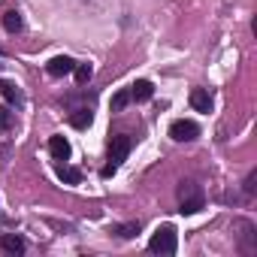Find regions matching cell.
<instances>
[{
    "instance_id": "cell-1",
    "label": "cell",
    "mask_w": 257,
    "mask_h": 257,
    "mask_svg": "<svg viewBox=\"0 0 257 257\" xmlns=\"http://www.w3.org/2000/svg\"><path fill=\"white\" fill-rule=\"evenodd\" d=\"M203 206H206L203 188L194 185V182H182V185H179V212H182V215H197Z\"/></svg>"
},
{
    "instance_id": "cell-2",
    "label": "cell",
    "mask_w": 257,
    "mask_h": 257,
    "mask_svg": "<svg viewBox=\"0 0 257 257\" xmlns=\"http://www.w3.org/2000/svg\"><path fill=\"white\" fill-rule=\"evenodd\" d=\"M131 137H124V134H118V137H112V143H109V164L103 167V179H109V176H115L118 173V167L124 164V158L131 155Z\"/></svg>"
},
{
    "instance_id": "cell-3",
    "label": "cell",
    "mask_w": 257,
    "mask_h": 257,
    "mask_svg": "<svg viewBox=\"0 0 257 257\" xmlns=\"http://www.w3.org/2000/svg\"><path fill=\"white\" fill-rule=\"evenodd\" d=\"M176 248H179L176 227H173V224L158 227L155 236H152V242H149V251H155V254H176Z\"/></svg>"
},
{
    "instance_id": "cell-4",
    "label": "cell",
    "mask_w": 257,
    "mask_h": 257,
    "mask_svg": "<svg viewBox=\"0 0 257 257\" xmlns=\"http://www.w3.org/2000/svg\"><path fill=\"white\" fill-rule=\"evenodd\" d=\"M170 137H173L176 143H191V140H197V137H200V127H197L194 121L179 118V121H173V124H170Z\"/></svg>"
},
{
    "instance_id": "cell-5",
    "label": "cell",
    "mask_w": 257,
    "mask_h": 257,
    "mask_svg": "<svg viewBox=\"0 0 257 257\" xmlns=\"http://www.w3.org/2000/svg\"><path fill=\"white\" fill-rule=\"evenodd\" d=\"M236 227L242 230V233H239V248H242L245 254H251V251L257 248V242H254V236H257V233H254V224H251V221H239Z\"/></svg>"
},
{
    "instance_id": "cell-6",
    "label": "cell",
    "mask_w": 257,
    "mask_h": 257,
    "mask_svg": "<svg viewBox=\"0 0 257 257\" xmlns=\"http://www.w3.org/2000/svg\"><path fill=\"white\" fill-rule=\"evenodd\" d=\"M25 239L22 236H16V233H4L0 236V251L4 254H25Z\"/></svg>"
},
{
    "instance_id": "cell-7",
    "label": "cell",
    "mask_w": 257,
    "mask_h": 257,
    "mask_svg": "<svg viewBox=\"0 0 257 257\" xmlns=\"http://www.w3.org/2000/svg\"><path fill=\"white\" fill-rule=\"evenodd\" d=\"M152 94H155V85L149 79H140V82L131 85V100L134 103H146V100H152Z\"/></svg>"
},
{
    "instance_id": "cell-8",
    "label": "cell",
    "mask_w": 257,
    "mask_h": 257,
    "mask_svg": "<svg viewBox=\"0 0 257 257\" xmlns=\"http://www.w3.org/2000/svg\"><path fill=\"white\" fill-rule=\"evenodd\" d=\"M0 97H4V100H10L13 106H22V103H25V97H22V88H19L16 82H10V79H0Z\"/></svg>"
},
{
    "instance_id": "cell-9",
    "label": "cell",
    "mask_w": 257,
    "mask_h": 257,
    "mask_svg": "<svg viewBox=\"0 0 257 257\" xmlns=\"http://www.w3.org/2000/svg\"><path fill=\"white\" fill-rule=\"evenodd\" d=\"M73 67H76V61H70L67 55H58V58H52L49 61V76H67V73H73Z\"/></svg>"
},
{
    "instance_id": "cell-10",
    "label": "cell",
    "mask_w": 257,
    "mask_h": 257,
    "mask_svg": "<svg viewBox=\"0 0 257 257\" xmlns=\"http://www.w3.org/2000/svg\"><path fill=\"white\" fill-rule=\"evenodd\" d=\"M191 106L197 112H212V94H209V88H194L191 91Z\"/></svg>"
},
{
    "instance_id": "cell-11",
    "label": "cell",
    "mask_w": 257,
    "mask_h": 257,
    "mask_svg": "<svg viewBox=\"0 0 257 257\" xmlns=\"http://www.w3.org/2000/svg\"><path fill=\"white\" fill-rule=\"evenodd\" d=\"M49 152H52L55 161H67V158H70V143H67L64 137H52V140H49Z\"/></svg>"
},
{
    "instance_id": "cell-12",
    "label": "cell",
    "mask_w": 257,
    "mask_h": 257,
    "mask_svg": "<svg viewBox=\"0 0 257 257\" xmlns=\"http://www.w3.org/2000/svg\"><path fill=\"white\" fill-rule=\"evenodd\" d=\"M91 118H94V115H91V109H88V106H82V109H73L70 124H73V127H79V131H85V127L91 124Z\"/></svg>"
},
{
    "instance_id": "cell-13",
    "label": "cell",
    "mask_w": 257,
    "mask_h": 257,
    "mask_svg": "<svg viewBox=\"0 0 257 257\" xmlns=\"http://www.w3.org/2000/svg\"><path fill=\"white\" fill-rule=\"evenodd\" d=\"M4 28H7L10 34H19V31L25 28V22H22V13H19V10H10V13L4 16Z\"/></svg>"
},
{
    "instance_id": "cell-14",
    "label": "cell",
    "mask_w": 257,
    "mask_h": 257,
    "mask_svg": "<svg viewBox=\"0 0 257 257\" xmlns=\"http://www.w3.org/2000/svg\"><path fill=\"white\" fill-rule=\"evenodd\" d=\"M58 176H61V182H67V185H79V182H82V173L73 170V167H58Z\"/></svg>"
},
{
    "instance_id": "cell-15",
    "label": "cell",
    "mask_w": 257,
    "mask_h": 257,
    "mask_svg": "<svg viewBox=\"0 0 257 257\" xmlns=\"http://www.w3.org/2000/svg\"><path fill=\"white\" fill-rule=\"evenodd\" d=\"M73 73H76V82H79V85H85V82L91 79V73H94V70H91V64H76V67H73Z\"/></svg>"
},
{
    "instance_id": "cell-16",
    "label": "cell",
    "mask_w": 257,
    "mask_h": 257,
    "mask_svg": "<svg viewBox=\"0 0 257 257\" xmlns=\"http://www.w3.org/2000/svg\"><path fill=\"white\" fill-rule=\"evenodd\" d=\"M127 103H131V91H118V94L112 97V112H121Z\"/></svg>"
},
{
    "instance_id": "cell-17",
    "label": "cell",
    "mask_w": 257,
    "mask_h": 257,
    "mask_svg": "<svg viewBox=\"0 0 257 257\" xmlns=\"http://www.w3.org/2000/svg\"><path fill=\"white\" fill-rule=\"evenodd\" d=\"M13 124H16V115H13L7 106H0V131H10Z\"/></svg>"
},
{
    "instance_id": "cell-18",
    "label": "cell",
    "mask_w": 257,
    "mask_h": 257,
    "mask_svg": "<svg viewBox=\"0 0 257 257\" xmlns=\"http://www.w3.org/2000/svg\"><path fill=\"white\" fill-rule=\"evenodd\" d=\"M115 233H118L121 239H134V236L140 233V224H121V227H115Z\"/></svg>"
},
{
    "instance_id": "cell-19",
    "label": "cell",
    "mask_w": 257,
    "mask_h": 257,
    "mask_svg": "<svg viewBox=\"0 0 257 257\" xmlns=\"http://www.w3.org/2000/svg\"><path fill=\"white\" fill-rule=\"evenodd\" d=\"M254 191H257V170H251L245 179V194H254Z\"/></svg>"
}]
</instances>
